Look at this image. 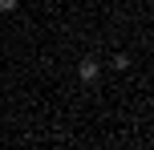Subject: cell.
<instances>
[{
  "mask_svg": "<svg viewBox=\"0 0 154 150\" xmlns=\"http://www.w3.org/2000/svg\"><path fill=\"white\" fill-rule=\"evenodd\" d=\"M16 8V0H0V12H12Z\"/></svg>",
  "mask_w": 154,
  "mask_h": 150,
  "instance_id": "2",
  "label": "cell"
},
{
  "mask_svg": "<svg viewBox=\"0 0 154 150\" xmlns=\"http://www.w3.org/2000/svg\"><path fill=\"white\" fill-rule=\"evenodd\" d=\"M77 73H81V81H93V77H97V61H93V57H85V61L77 65Z\"/></svg>",
  "mask_w": 154,
  "mask_h": 150,
  "instance_id": "1",
  "label": "cell"
}]
</instances>
